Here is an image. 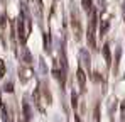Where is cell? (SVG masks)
<instances>
[{
  "label": "cell",
  "mask_w": 125,
  "mask_h": 122,
  "mask_svg": "<svg viewBox=\"0 0 125 122\" xmlns=\"http://www.w3.org/2000/svg\"><path fill=\"white\" fill-rule=\"evenodd\" d=\"M81 5H83V9L86 12L91 10V0H81Z\"/></svg>",
  "instance_id": "cell-5"
},
{
  "label": "cell",
  "mask_w": 125,
  "mask_h": 122,
  "mask_svg": "<svg viewBox=\"0 0 125 122\" xmlns=\"http://www.w3.org/2000/svg\"><path fill=\"white\" fill-rule=\"evenodd\" d=\"M22 107H24V117H25V122H29L31 121V107H29L27 102H24Z\"/></svg>",
  "instance_id": "cell-3"
},
{
  "label": "cell",
  "mask_w": 125,
  "mask_h": 122,
  "mask_svg": "<svg viewBox=\"0 0 125 122\" xmlns=\"http://www.w3.org/2000/svg\"><path fill=\"white\" fill-rule=\"evenodd\" d=\"M122 121H125V102L122 103Z\"/></svg>",
  "instance_id": "cell-10"
},
{
  "label": "cell",
  "mask_w": 125,
  "mask_h": 122,
  "mask_svg": "<svg viewBox=\"0 0 125 122\" xmlns=\"http://www.w3.org/2000/svg\"><path fill=\"white\" fill-rule=\"evenodd\" d=\"M108 27H110V20H103V24L100 27V36H105L108 32Z\"/></svg>",
  "instance_id": "cell-4"
},
{
  "label": "cell",
  "mask_w": 125,
  "mask_h": 122,
  "mask_svg": "<svg viewBox=\"0 0 125 122\" xmlns=\"http://www.w3.org/2000/svg\"><path fill=\"white\" fill-rule=\"evenodd\" d=\"M5 92H14V86H12V83H7V85H5Z\"/></svg>",
  "instance_id": "cell-9"
},
{
  "label": "cell",
  "mask_w": 125,
  "mask_h": 122,
  "mask_svg": "<svg viewBox=\"0 0 125 122\" xmlns=\"http://www.w3.org/2000/svg\"><path fill=\"white\" fill-rule=\"evenodd\" d=\"M24 60H25V63H31V54L27 49H24Z\"/></svg>",
  "instance_id": "cell-7"
},
{
  "label": "cell",
  "mask_w": 125,
  "mask_h": 122,
  "mask_svg": "<svg viewBox=\"0 0 125 122\" xmlns=\"http://www.w3.org/2000/svg\"><path fill=\"white\" fill-rule=\"evenodd\" d=\"M5 75V64H3V61L0 60V78Z\"/></svg>",
  "instance_id": "cell-6"
},
{
  "label": "cell",
  "mask_w": 125,
  "mask_h": 122,
  "mask_svg": "<svg viewBox=\"0 0 125 122\" xmlns=\"http://www.w3.org/2000/svg\"><path fill=\"white\" fill-rule=\"evenodd\" d=\"M102 51H103V58H105V63H106V66H110V64H112V54H110V46H108V44H105Z\"/></svg>",
  "instance_id": "cell-2"
},
{
  "label": "cell",
  "mask_w": 125,
  "mask_h": 122,
  "mask_svg": "<svg viewBox=\"0 0 125 122\" xmlns=\"http://www.w3.org/2000/svg\"><path fill=\"white\" fill-rule=\"evenodd\" d=\"M76 78L80 81V88L84 90V86H86V75H84L83 68H78V71H76Z\"/></svg>",
  "instance_id": "cell-1"
},
{
  "label": "cell",
  "mask_w": 125,
  "mask_h": 122,
  "mask_svg": "<svg viewBox=\"0 0 125 122\" xmlns=\"http://www.w3.org/2000/svg\"><path fill=\"white\" fill-rule=\"evenodd\" d=\"M76 98H78V97H76V93H73V95H71V103H73V107H76V105H78V102H76Z\"/></svg>",
  "instance_id": "cell-8"
}]
</instances>
